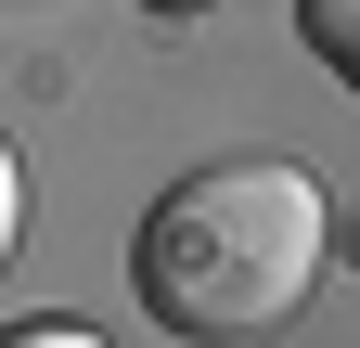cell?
I'll list each match as a JSON object with an SVG mask.
<instances>
[{
  "label": "cell",
  "instance_id": "cell-4",
  "mask_svg": "<svg viewBox=\"0 0 360 348\" xmlns=\"http://www.w3.org/2000/svg\"><path fill=\"white\" fill-rule=\"evenodd\" d=\"M0 348H103V335H90V323H13Z\"/></svg>",
  "mask_w": 360,
  "mask_h": 348
},
{
  "label": "cell",
  "instance_id": "cell-2",
  "mask_svg": "<svg viewBox=\"0 0 360 348\" xmlns=\"http://www.w3.org/2000/svg\"><path fill=\"white\" fill-rule=\"evenodd\" d=\"M296 39H309V52H322L347 91H360V0H296Z\"/></svg>",
  "mask_w": 360,
  "mask_h": 348
},
{
  "label": "cell",
  "instance_id": "cell-1",
  "mask_svg": "<svg viewBox=\"0 0 360 348\" xmlns=\"http://www.w3.org/2000/svg\"><path fill=\"white\" fill-rule=\"evenodd\" d=\"M322 245H335V206L309 168L283 155H219L193 181L155 194L142 245H129V284L142 310L193 348H245V335H283L322 284Z\"/></svg>",
  "mask_w": 360,
  "mask_h": 348
},
{
  "label": "cell",
  "instance_id": "cell-3",
  "mask_svg": "<svg viewBox=\"0 0 360 348\" xmlns=\"http://www.w3.org/2000/svg\"><path fill=\"white\" fill-rule=\"evenodd\" d=\"M26 245V168H13V142H0V258Z\"/></svg>",
  "mask_w": 360,
  "mask_h": 348
},
{
  "label": "cell",
  "instance_id": "cell-5",
  "mask_svg": "<svg viewBox=\"0 0 360 348\" xmlns=\"http://www.w3.org/2000/svg\"><path fill=\"white\" fill-rule=\"evenodd\" d=\"M155 13H206V0H155Z\"/></svg>",
  "mask_w": 360,
  "mask_h": 348
}]
</instances>
